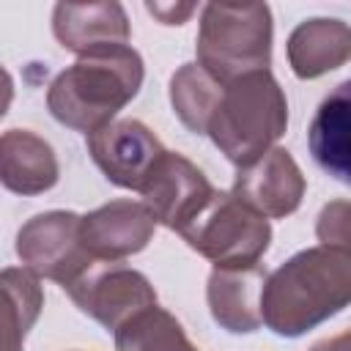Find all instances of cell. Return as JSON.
Wrapping results in <instances>:
<instances>
[{
  "label": "cell",
  "mask_w": 351,
  "mask_h": 351,
  "mask_svg": "<svg viewBox=\"0 0 351 351\" xmlns=\"http://www.w3.org/2000/svg\"><path fill=\"white\" fill-rule=\"evenodd\" d=\"M351 304V255L307 247L277 266L263 285L261 315L280 337H302Z\"/></svg>",
  "instance_id": "1"
},
{
  "label": "cell",
  "mask_w": 351,
  "mask_h": 351,
  "mask_svg": "<svg viewBox=\"0 0 351 351\" xmlns=\"http://www.w3.org/2000/svg\"><path fill=\"white\" fill-rule=\"evenodd\" d=\"M145 77L143 58L129 44H110L80 55L47 90L52 118L74 132L93 134L140 93Z\"/></svg>",
  "instance_id": "2"
},
{
  "label": "cell",
  "mask_w": 351,
  "mask_h": 351,
  "mask_svg": "<svg viewBox=\"0 0 351 351\" xmlns=\"http://www.w3.org/2000/svg\"><path fill=\"white\" fill-rule=\"evenodd\" d=\"M288 129V99L271 71L247 74L225 85L211 115L208 137L239 170L255 165Z\"/></svg>",
  "instance_id": "3"
},
{
  "label": "cell",
  "mask_w": 351,
  "mask_h": 351,
  "mask_svg": "<svg viewBox=\"0 0 351 351\" xmlns=\"http://www.w3.org/2000/svg\"><path fill=\"white\" fill-rule=\"evenodd\" d=\"M271 8L266 3H206L197 27V63L222 85L269 71Z\"/></svg>",
  "instance_id": "4"
},
{
  "label": "cell",
  "mask_w": 351,
  "mask_h": 351,
  "mask_svg": "<svg viewBox=\"0 0 351 351\" xmlns=\"http://www.w3.org/2000/svg\"><path fill=\"white\" fill-rule=\"evenodd\" d=\"M178 236L217 269H247L258 266L269 250L271 225L233 192L217 189L203 211Z\"/></svg>",
  "instance_id": "5"
},
{
  "label": "cell",
  "mask_w": 351,
  "mask_h": 351,
  "mask_svg": "<svg viewBox=\"0 0 351 351\" xmlns=\"http://www.w3.org/2000/svg\"><path fill=\"white\" fill-rule=\"evenodd\" d=\"M16 255L30 271L60 288L74 285L96 266L82 241V217L74 211H41L30 217L16 233Z\"/></svg>",
  "instance_id": "6"
},
{
  "label": "cell",
  "mask_w": 351,
  "mask_h": 351,
  "mask_svg": "<svg viewBox=\"0 0 351 351\" xmlns=\"http://www.w3.org/2000/svg\"><path fill=\"white\" fill-rule=\"evenodd\" d=\"M69 299L101 324L107 332H118L129 318L156 304V291L151 280L121 263H96L74 285L63 288Z\"/></svg>",
  "instance_id": "7"
},
{
  "label": "cell",
  "mask_w": 351,
  "mask_h": 351,
  "mask_svg": "<svg viewBox=\"0 0 351 351\" xmlns=\"http://www.w3.org/2000/svg\"><path fill=\"white\" fill-rule=\"evenodd\" d=\"M85 145L93 165L104 173V178L132 192H140L145 186L148 176L167 154L159 137L143 121L134 118H123L101 126L99 132L85 137Z\"/></svg>",
  "instance_id": "8"
},
{
  "label": "cell",
  "mask_w": 351,
  "mask_h": 351,
  "mask_svg": "<svg viewBox=\"0 0 351 351\" xmlns=\"http://www.w3.org/2000/svg\"><path fill=\"white\" fill-rule=\"evenodd\" d=\"M214 192L217 189L208 184L203 170L173 151L159 159L145 186L140 189L143 203L151 208L154 219L176 233H181L203 211Z\"/></svg>",
  "instance_id": "9"
},
{
  "label": "cell",
  "mask_w": 351,
  "mask_h": 351,
  "mask_svg": "<svg viewBox=\"0 0 351 351\" xmlns=\"http://www.w3.org/2000/svg\"><path fill=\"white\" fill-rule=\"evenodd\" d=\"M304 189H307V181L296 159L291 156V151L274 145L255 165L241 167L236 173L230 192L261 217L282 219L302 206Z\"/></svg>",
  "instance_id": "10"
},
{
  "label": "cell",
  "mask_w": 351,
  "mask_h": 351,
  "mask_svg": "<svg viewBox=\"0 0 351 351\" xmlns=\"http://www.w3.org/2000/svg\"><path fill=\"white\" fill-rule=\"evenodd\" d=\"M156 219L145 203L110 200L82 214V241L93 261L118 263L148 247Z\"/></svg>",
  "instance_id": "11"
},
{
  "label": "cell",
  "mask_w": 351,
  "mask_h": 351,
  "mask_svg": "<svg viewBox=\"0 0 351 351\" xmlns=\"http://www.w3.org/2000/svg\"><path fill=\"white\" fill-rule=\"evenodd\" d=\"M52 33L58 44L77 58L110 47L129 44V16L121 3H58L52 8Z\"/></svg>",
  "instance_id": "12"
},
{
  "label": "cell",
  "mask_w": 351,
  "mask_h": 351,
  "mask_svg": "<svg viewBox=\"0 0 351 351\" xmlns=\"http://www.w3.org/2000/svg\"><path fill=\"white\" fill-rule=\"evenodd\" d=\"M266 271L258 266L247 269H211L206 299L211 318L230 335H250L258 332L263 324L261 315V296L266 285Z\"/></svg>",
  "instance_id": "13"
},
{
  "label": "cell",
  "mask_w": 351,
  "mask_h": 351,
  "mask_svg": "<svg viewBox=\"0 0 351 351\" xmlns=\"http://www.w3.org/2000/svg\"><path fill=\"white\" fill-rule=\"evenodd\" d=\"M307 148L326 176L351 186V80L335 85L318 104L307 129Z\"/></svg>",
  "instance_id": "14"
},
{
  "label": "cell",
  "mask_w": 351,
  "mask_h": 351,
  "mask_svg": "<svg viewBox=\"0 0 351 351\" xmlns=\"http://www.w3.org/2000/svg\"><path fill=\"white\" fill-rule=\"evenodd\" d=\"M285 52L299 80L324 77L351 60V25L335 16L304 19L291 30Z\"/></svg>",
  "instance_id": "15"
},
{
  "label": "cell",
  "mask_w": 351,
  "mask_h": 351,
  "mask_svg": "<svg viewBox=\"0 0 351 351\" xmlns=\"http://www.w3.org/2000/svg\"><path fill=\"white\" fill-rule=\"evenodd\" d=\"M60 167L52 145L27 129H8L0 137V181L16 195H41L58 184Z\"/></svg>",
  "instance_id": "16"
},
{
  "label": "cell",
  "mask_w": 351,
  "mask_h": 351,
  "mask_svg": "<svg viewBox=\"0 0 351 351\" xmlns=\"http://www.w3.org/2000/svg\"><path fill=\"white\" fill-rule=\"evenodd\" d=\"M225 85L214 80L197 60L184 63L173 71L170 77V104L178 121L195 132V134H208L211 115L222 99Z\"/></svg>",
  "instance_id": "17"
},
{
  "label": "cell",
  "mask_w": 351,
  "mask_h": 351,
  "mask_svg": "<svg viewBox=\"0 0 351 351\" xmlns=\"http://www.w3.org/2000/svg\"><path fill=\"white\" fill-rule=\"evenodd\" d=\"M115 335V351H197L173 313L154 304L129 318Z\"/></svg>",
  "instance_id": "18"
},
{
  "label": "cell",
  "mask_w": 351,
  "mask_h": 351,
  "mask_svg": "<svg viewBox=\"0 0 351 351\" xmlns=\"http://www.w3.org/2000/svg\"><path fill=\"white\" fill-rule=\"evenodd\" d=\"M0 285L5 293V351H22V340L36 324L44 304L38 274L27 266H8L0 274Z\"/></svg>",
  "instance_id": "19"
},
{
  "label": "cell",
  "mask_w": 351,
  "mask_h": 351,
  "mask_svg": "<svg viewBox=\"0 0 351 351\" xmlns=\"http://www.w3.org/2000/svg\"><path fill=\"white\" fill-rule=\"evenodd\" d=\"M315 236L324 247L351 255V200H329L315 219Z\"/></svg>",
  "instance_id": "20"
},
{
  "label": "cell",
  "mask_w": 351,
  "mask_h": 351,
  "mask_svg": "<svg viewBox=\"0 0 351 351\" xmlns=\"http://www.w3.org/2000/svg\"><path fill=\"white\" fill-rule=\"evenodd\" d=\"M148 14H154L162 25H184L192 11H197L195 3H145Z\"/></svg>",
  "instance_id": "21"
},
{
  "label": "cell",
  "mask_w": 351,
  "mask_h": 351,
  "mask_svg": "<svg viewBox=\"0 0 351 351\" xmlns=\"http://www.w3.org/2000/svg\"><path fill=\"white\" fill-rule=\"evenodd\" d=\"M310 351H351V329L335 335V337H326L321 343H315Z\"/></svg>",
  "instance_id": "22"
}]
</instances>
